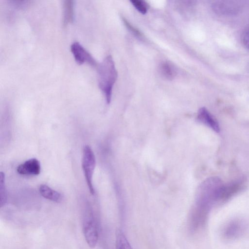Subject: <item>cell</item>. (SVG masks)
Wrapping results in <instances>:
<instances>
[{
    "mask_svg": "<svg viewBox=\"0 0 249 249\" xmlns=\"http://www.w3.org/2000/svg\"><path fill=\"white\" fill-rule=\"evenodd\" d=\"M39 192L43 197L53 202H60L62 200V196L59 192L45 184L39 186Z\"/></svg>",
    "mask_w": 249,
    "mask_h": 249,
    "instance_id": "9",
    "label": "cell"
},
{
    "mask_svg": "<svg viewBox=\"0 0 249 249\" xmlns=\"http://www.w3.org/2000/svg\"><path fill=\"white\" fill-rule=\"evenodd\" d=\"M96 165L95 157L91 148L89 145H85L83 148L82 160V166L90 193L95 194L92 183V177Z\"/></svg>",
    "mask_w": 249,
    "mask_h": 249,
    "instance_id": "2",
    "label": "cell"
},
{
    "mask_svg": "<svg viewBox=\"0 0 249 249\" xmlns=\"http://www.w3.org/2000/svg\"><path fill=\"white\" fill-rule=\"evenodd\" d=\"M197 118L199 122L207 125L213 130L218 132L220 127L218 123L205 107L200 108L197 113Z\"/></svg>",
    "mask_w": 249,
    "mask_h": 249,
    "instance_id": "7",
    "label": "cell"
},
{
    "mask_svg": "<svg viewBox=\"0 0 249 249\" xmlns=\"http://www.w3.org/2000/svg\"><path fill=\"white\" fill-rule=\"evenodd\" d=\"M213 9L217 14L231 16L237 14L239 8L232 1H217L213 3Z\"/></svg>",
    "mask_w": 249,
    "mask_h": 249,
    "instance_id": "5",
    "label": "cell"
},
{
    "mask_svg": "<svg viewBox=\"0 0 249 249\" xmlns=\"http://www.w3.org/2000/svg\"><path fill=\"white\" fill-rule=\"evenodd\" d=\"M97 67L98 85L108 104L111 99L112 88L118 76L112 56H107Z\"/></svg>",
    "mask_w": 249,
    "mask_h": 249,
    "instance_id": "1",
    "label": "cell"
},
{
    "mask_svg": "<svg viewBox=\"0 0 249 249\" xmlns=\"http://www.w3.org/2000/svg\"><path fill=\"white\" fill-rule=\"evenodd\" d=\"M248 70H249V66H248Z\"/></svg>",
    "mask_w": 249,
    "mask_h": 249,
    "instance_id": "17",
    "label": "cell"
},
{
    "mask_svg": "<svg viewBox=\"0 0 249 249\" xmlns=\"http://www.w3.org/2000/svg\"><path fill=\"white\" fill-rule=\"evenodd\" d=\"M116 249H133L127 240L123 232L118 229L116 232Z\"/></svg>",
    "mask_w": 249,
    "mask_h": 249,
    "instance_id": "11",
    "label": "cell"
},
{
    "mask_svg": "<svg viewBox=\"0 0 249 249\" xmlns=\"http://www.w3.org/2000/svg\"><path fill=\"white\" fill-rule=\"evenodd\" d=\"M83 231L88 245L90 248H94L98 242V231L96 222L92 215L85 216L84 217Z\"/></svg>",
    "mask_w": 249,
    "mask_h": 249,
    "instance_id": "3",
    "label": "cell"
},
{
    "mask_svg": "<svg viewBox=\"0 0 249 249\" xmlns=\"http://www.w3.org/2000/svg\"><path fill=\"white\" fill-rule=\"evenodd\" d=\"M0 206L5 205L7 201V193L5 183V175L4 173L1 172L0 174Z\"/></svg>",
    "mask_w": 249,
    "mask_h": 249,
    "instance_id": "12",
    "label": "cell"
},
{
    "mask_svg": "<svg viewBox=\"0 0 249 249\" xmlns=\"http://www.w3.org/2000/svg\"><path fill=\"white\" fill-rule=\"evenodd\" d=\"M241 230L240 225L237 222L230 224L225 231V235L228 238H232L237 236Z\"/></svg>",
    "mask_w": 249,
    "mask_h": 249,
    "instance_id": "13",
    "label": "cell"
},
{
    "mask_svg": "<svg viewBox=\"0 0 249 249\" xmlns=\"http://www.w3.org/2000/svg\"><path fill=\"white\" fill-rule=\"evenodd\" d=\"M71 51L75 61L78 64L87 63L93 67L98 66V64L91 54L79 42H73L71 45Z\"/></svg>",
    "mask_w": 249,
    "mask_h": 249,
    "instance_id": "4",
    "label": "cell"
},
{
    "mask_svg": "<svg viewBox=\"0 0 249 249\" xmlns=\"http://www.w3.org/2000/svg\"><path fill=\"white\" fill-rule=\"evenodd\" d=\"M74 15V1L65 0L63 3V23L66 26L73 22Z\"/></svg>",
    "mask_w": 249,
    "mask_h": 249,
    "instance_id": "8",
    "label": "cell"
},
{
    "mask_svg": "<svg viewBox=\"0 0 249 249\" xmlns=\"http://www.w3.org/2000/svg\"><path fill=\"white\" fill-rule=\"evenodd\" d=\"M39 161L36 158L30 159L19 165L17 169L18 173L22 175H38L40 172Z\"/></svg>",
    "mask_w": 249,
    "mask_h": 249,
    "instance_id": "6",
    "label": "cell"
},
{
    "mask_svg": "<svg viewBox=\"0 0 249 249\" xmlns=\"http://www.w3.org/2000/svg\"><path fill=\"white\" fill-rule=\"evenodd\" d=\"M162 75L168 80L173 79L176 75V70L173 65L169 62L162 63L160 67Z\"/></svg>",
    "mask_w": 249,
    "mask_h": 249,
    "instance_id": "10",
    "label": "cell"
},
{
    "mask_svg": "<svg viewBox=\"0 0 249 249\" xmlns=\"http://www.w3.org/2000/svg\"><path fill=\"white\" fill-rule=\"evenodd\" d=\"M242 42L244 46L249 49V28L243 34Z\"/></svg>",
    "mask_w": 249,
    "mask_h": 249,
    "instance_id": "16",
    "label": "cell"
},
{
    "mask_svg": "<svg viewBox=\"0 0 249 249\" xmlns=\"http://www.w3.org/2000/svg\"><path fill=\"white\" fill-rule=\"evenodd\" d=\"M122 19L124 24L129 31L138 36H142L141 32L131 25L126 18H122Z\"/></svg>",
    "mask_w": 249,
    "mask_h": 249,
    "instance_id": "15",
    "label": "cell"
},
{
    "mask_svg": "<svg viewBox=\"0 0 249 249\" xmlns=\"http://www.w3.org/2000/svg\"><path fill=\"white\" fill-rule=\"evenodd\" d=\"M130 2L135 8L141 14H145L148 10V5L144 1L132 0Z\"/></svg>",
    "mask_w": 249,
    "mask_h": 249,
    "instance_id": "14",
    "label": "cell"
}]
</instances>
